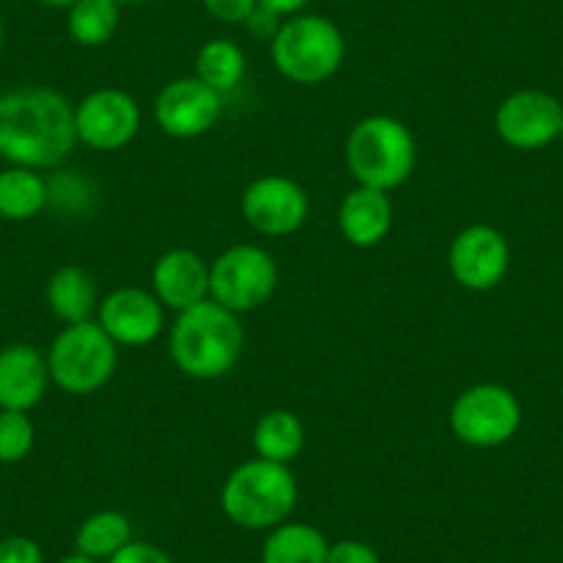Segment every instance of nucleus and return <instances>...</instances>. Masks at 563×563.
<instances>
[{
    "mask_svg": "<svg viewBox=\"0 0 563 563\" xmlns=\"http://www.w3.org/2000/svg\"><path fill=\"white\" fill-rule=\"evenodd\" d=\"M78 144L75 106L51 86L0 95V158L9 166L53 169Z\"/></svg>",
    "mask_w": 563,
    "mask_h": 563,
    "instance_id": "f257e3e1",
    "label": "nucleus"
},
{
    "mask_svg": "<svg viewBox=\"0 0 563 563\" xmlns=\"http://www.w3.org/2000/svg\"><path fill=\"white\" fill-rule=\"evenodd\" d=\"M243 351V327L227 307L205 299L177 312L169 354L186 376L213 382L238 365Z\"/></svg>",
    "mask_w": 563,
    "mask_h": 563,
    "instance_id": "f03ea898",
    "label": "nucleus"
},
{
    "mask_svg": "<svg viewBox=\"0 0 563 563\" xmlns=\"http://www.w3.org/2000/svg\"><path fill=\"white\" fill-rule=\"evenodd\" d=\"M299 503V484L288 464L252 459L227 475L221 486V508L227 519L243 530H274L288 522Z\"/></svg>",
    "mask_w": 563,
    "mask_h": 563,
    "instance_id": "7ed1b4c3",
    "label": "nucleus"
},
{
    "mask_svg": "<svg viewBox=\"0 0 563 563\" xmlns=\"http://www.w3.org/2000/svg\"><path fill=\"white\" fill-rule=\"evenodd\" d=\"M345 164L356 186L393 191L404 186L417 164V141L400 119L376 113L351 128Z\"/></svg>",
    "mask_w": 563,
    "mask_h": 563,
    "instance_id": "20e7f679",
    "label": "nucleus"
},
{
    "mask_svg": "<svg viewBox=\"0 0 563 563\" xmlns=\"http://www.w3.org/2000/svg\"><path fill=\"white\" fill-rule=\"evenodd\" d=\"M271 62L290 84H327L345 62V36L323 14H294L271 40Z\"/></svg>",
    "mask_w": 563,
    "mask_h": 563,
    "instance_id": "39448f33",
    "label": "nucleus"
},
{
    "mask_svg": "<svg viewBox=\"0 0 563 563\" xmlns=\"http://www.w3.org/2000/svg\"><path fill=\"white\" fill-rule=\"evenodd\" d=\"M51 382L69 395H91L106 387L119 365V349L97 321L69 323L47 351Z\"/></svg>",
    "mask_w": 563,
    "mask_h": 563,
    "instance_id": "423d86ee",
    "label": "nucleus"
},
{
    "mask_svg": "<svg viewBox=\"0 0 563 563\" xmlns=\"http://www.w3.org/2000/svg\"><path fill=\"white\" fill-rule=\"evenodd\" d=\"M279 285V265L265 249L238 243L210 265V299L235 316L268 305Z\"/></svg>",
    "mask_w": 563,
    "mask_h": 563,
    "instance_id": "0eeeda50",
    "label": "nucleus"
},
{
    "mask_svg": "<svg viewBox=\"0 0 563 563\" xmlns=\"http://www.w3.org/2000/svg\"><path fill=\"white\" fill-rule=\"evenodd\" d=\"M522 426L519 398L503 384H475L451 406V431L470 448H500Z\"/></svg>",
    "mask_w": 563,
    "mask_h": 563,
    "instance_id": "6e6552de",
    "label": "nucleus"
},
{
    "mask_svg": "<svg viewBox=\"0 0 563 563\" xmlns=\"http://www.w3.org/2000/svg\"><path fill=\"white\" fill-rule=\"evenodd\" d=\"M141 106L122 89H97L75 106L78 141L97 153H117L139 135Z\"/></svg>",
    "mask_w": 563,
    "mask_h": 563,
    "instance_id": "1a4fd4ad",
    "label": "nucleus"
},
{
    "mask_svg": "<svg viewBox=\"0 0 563 563\" xmlns=\"http://www.w3.org/2000/svg\"><path fill=\"white\" fill-rule=\"evenodd\" d=\"M241 213L254 232L265 238L294 235L310 216L307 191L290 177L265 175L249 183L241 197Z\"/></svg>",
    "mask_w": 563,
    "mask_h": 563,
    "instance_id": "9d476101",
    "label": "nucleus"
},
{
    "mask_svg": "<svg viewBox=\"0 0 563 563\" xmlns=\"http://www.w3.org/2000/svg\"><path fill=\"white\" fill-rule=\"evenodd\" d=\"M563 106L558 97L541 89H522L508 95L495 113V130L508 147L541 150L561 139Z\"/></svg>",
    "mask_w": 563,
    "mask_h": 563,
    "instance_id": "9b49d317",
    "label": "nucleus"
},
{
    "mask_svg": "<svg viewBox=\"0 0 563 563\" xmlns=\"http://www.w3.org/2000/svg\"><path fill=\"white\" fill-rule=\"evenodd\" d=\"M511 249L500 230L489 224H473L453 238L448 249V268L462 288L486 294L497 288L508 274Z\"/></svg>",
    "mask_w": 563,
    "mask_h": 563,
    "instance_id": "f8f14e48",
    "label": "nucleus"
},
{
    "mask_svg": "<svg viewBox=\"0 0 563 563\" xmlns=\"http://www.w3.org/2000/svg\"><path fill=\"white\" fill-rule=\"evenodd\" d=\"M219 117L221 95L197 75L166 84L155 100V122L172 139H199L216 128Z\"/></svg>",
    "mask_w": 563,
    "mask_h": 563,
    "instance_id": "ddd939ff",
    "label": "nucleus"
},
{
    "mask_svg": "<svg viewBox=\"0 0 563 563\" xmlns=\"http://www.w3.org/2000/svg\"><path fill=\"white\" fill-rule=\"evenodd\" d=\"M166 307L144 288H117L97 307V323L117 345L141 349L161 338Z\"/></svg>",
    "mask_w": 563,
    "mask_h": 563,
    "instance_id": "4468645a",
    "label": "nucleus"
},
{
    "mask_svg": "<svg viewBox=\"0 0 563 563\" xmlns=\"http://www.w3.org/2000/svg\"><path fill=\"white\" fill-rule=\"evenodd\" d=\"M153 294L166 310H188L210 299V265L191 249H169L153 265Z\"/></svg>",
    "mask_w": 563,
    "mask_h": 563,
    "instance_id": "2eb2a0df",
    "label": "nucleus"
},
{
    "mask_svg": "<svg viewBox=\"0 0 563 563\" xmlns=\"http://www.w3.org/2000/svg\"><path fill=\"white\" fill-rule=\"evenodd\" d=\"M47 356L31 343L0 349V409L31 411L47 393Z\"/></svg>",
    "mask_w": 563,
    "mask_h": 563,
    "instance_id": "dca6fc26",
    "label": "nucleus"
},
{
    "mask_svg": "<svg viewBox=\"0 0 563 563\" xmlns=\"http://www.w3.org/2000/svg\"><path fill=\"white\" fill-rule=\"evenodd\" d=\"M340 235L356 249H373L393 230V199L378 188L356 186L343 197L338 210Z\"/></svg>",
    "mask_w": 563,
    "mask_h": 563,
    "instance_id": "f3484780",
    "label": "nucleus"
},
{
    "mask_svg": "<svg viewBox=\"0 0 563 563\" xmlns=\"http://www.w3.org/2000/svg\"><path fill=\"white\" fill-rule=\"evenodd\" d=\"M47 307L67 327L91 321L100 299H97V285L89 271H84L80 265H62L47 279Z\"/></svg>",
    "mask_w": 563,
    "mask_h": 563,
    "instance_id": "a211bd4d",
    "label": "nucleus"
},
{
    "mask_svg": "<svg viewBox=\"0 0 563 563\" xmlns=\"http://www.w3.org/2000/svg\"><path fill=\"white\" fill-rule=\"evenodd\" d=\"M254 451L260 459L276 464H290L307 445V429L301 417L290 409H271L254 426Z\"/></svg>",
    "mask_w": 563,
    "mask_h": 563,
    "instance_id": "6ab92c4d",
    "label": "nucleus"
},
{
    "mask_svg": "<svg viewBox=\"0 0 563 563\" xmlns=\"http://www.w3.org/2000/svg\"><path fill=\"white\" fill-rule=\"evenodd\" d=\"M329 541L316 525L282 522L268 530L260 550L263 563H327Z\"/></svg>",
    "mask_w": 563,
    "mask_h": 563,
    "instance_id": "aec40b11",
    "label": "nucleus"
},
{
    "mask_svg": "<svg viewBox=\"0 0 563 563\" xmlns=\"http://www.w3.org/2000/svg\"><path fill=\"white\" fill-rule=\"evenodd\" d=\"M51 205V186L36 169L7 166L0 172V219L31 221Z\"/></svg>",
    "mask_w": 563,
    "mask_h": 563,
    "instance_id": "412c9836",
    "label": "nucleus"
},
{
    "mask_svg": "<svg viewBox=\"0 0 563 563\" xmlns=\"http://www.w3.org/2000/svg\"><path fill=\"white\" fill-rule=\"evenodd\" d=\"M130 541H133V525L122 511H97L75 530V552L100 563L111 561Z\"/></svg>",
    "mask_w": 563,
    "mask_h": 563,
    "instance_id": "4be33fe9",
    "label": "nucleus"
},
{
    "mask_svg": "<svg viewBox=\"0 0 563 563\" xmlns=\"http://www.w3.org/2000/svg\"><path fill=\"white\" fill-rule=\"evenodd\" d=\"M246 75V56L232 40H210L197 53V78L210 89L227 95Z\"/></svg>",
    "mask_w": 563,
    "mask_h": 563,
    "instance_id": "5701e85b",
    "label": "nucleus"
},
{
    "mask_svg": "<svg viewBox=\"0 0 563 563\" xmlns=\"http://www.w3.org/2000/svg\"><path fill=\"white\" fill-rule=\"evenodd\" d=\"M119 3L113 0H78L67 14V31L78 45L102 47L119 29Z\"/></svg>",
    "mask_w": 563,
    "mask_h": 563,
    "instance_id": "b1692460",
    "label": "nucleus"
},
{
    "mask_svg": "<svg viewBox=\"0 0 563 563\" xmlns=\"http://www.w3.org/2000/svg\"><path fill=\"white\" fill-rule=\"evenodd\" d=\"M34 442L36 429L29 411L0 409V464H20L29 459Z\"/></svg>",
    "mask_w": 563,
    "mask_h": 563,
    "instance_id": "393cba45",
    "label": "nucleus"
},
{
    "mask_svg": "<svg viewBox=\"0 0 563 563\" xmlns=\"http://www.w3.org/2000/svg\"><path fill=\"white\" fill-rule=\"evenodd\" d=\"M0 563H45V552L29 536H7L0 539Z\"/></svg>",
    "mask_w": 563,
    "mask_h": 563,
    "instance_id": "a878e982",
    "label": "nucleus"
},
{
    "mask_svg": "<svg viewBox=\"0 0 563 563\" xmlns=\"http://www.w3.org/2000/svg\"><path fill=\"white\" fill-rule=\"evenodd\" d=\"M327 563H382V558L367 541L343 539L329 544Z\"/></svg>",
    "mask_w": 563,
    "mask_h": 563,
    "instance_id": "bb28decb",
    "label": "nucleus"
},
{
    "mask_svg": "<svg viewBox=\"0 0 563 563\" xmlns=\"http://www.w3.org/2000/svg\"><path fill=\"white\" fill-rule=\"evenodd\" d=\"M202 7L205 12H208L213 20H219V23L243 25L249 14L257 9V0H202Z\"/></svg>",
    "mask_w": 563,
    "mask_h": 563,
    "instance_id": "cd10ccee",
    "label": "nucleus"
},
{
    "mask_svg": "<svg viewBox=\"0 0 563 563\" xmlns=\"http://www.w3.org/2000/svg\"><path fill=\"white\" fill-rule=\"evenodd\" d=\"M108 563H175L161 547L150 541H130Z\"/></svg>",
    "mask_w": 563,
    "mask_h": 563,
    "instance_id": "c85d7f7f",
    "label": "nucleus"
},
{
    "mask_svg": "<svg viewBox=\"0 0 563 563\" xmlns=\"http://www.w3.org/2000/svg\"><path fill=\"white\" fill-rule=\"evenodd\" d=\"M282 23H285V20H282L279 14H274L271 9L260 7V3H257V9L249 14L246 23H243V25H246V31L254 36V40H268L271 42L276 36V31L282 29Z\"/></svg>",
    "mask_w": 563,
    "mask_h": 563,
    "instance_id": "c756f323",
    "label": "nucleus"
},
{
    "mask_svg": "<svg viewBox=\"0 0 563 563\" xmlns=\"http://www.w3.org/2000/svg\"><path fill=\"white\" fill-rule=\"evenodd\" d=\"M260 7L271 9L279 18H294V14H301V9L310 3V0H257Z\"/></svg>",
    "mask_w": 563,
    "mask_h": 563,
    "instance_id": "7c9ffc66",
    "label": "nucleus"
},
{
    "mask_svg": "<svg viewBox=\"0 0 563 563\" xmlns=\"http://www.w3.org/2000/svg\"><path fill=\"white\" fill-rule=\"evenodd\" d=\"M36 3H42V7H47V9H73L75 3H78V0H36Z\"/></svg>",
    "mask_w": 563,
    "mask_h": 563,
    "instance_id": "2f4dec72",
    "label": "nucleus"
},
{
    "mask_svg": "<svg viewBox=\"0 0 563 563\" xmlns=\"http://www.w3.org/2000/svg\"><path fill=\"white\" fill-rule=\"evenodd\" d=\"M58 563H100V561H91V558H86V555H80V552H75V555L62 558V561H58Z\"/></svg>",
    "mask_w": 563,
    "mask_h": 563,
    "instance_id": "473e14b6",
    "label": "nucleus"
},
{
    "mask_svg": "<svg viewBox=\"0 0 563 563\" xmlns=\"http://www.w3.org/2000/svg\"><path fill=\"white\" fill-rule=\"evenodd\" d=\"M119 7H141V3H153V0H113Z\"/></svg>",
    "mask_w": 563,
    "mask_h": 563,
    "instance_id": "72a5a7b5",
    "label": "nucleus"
},
{
    "mask_svg": "<svg viewBox=\"0 0 563 563\" xmlns=\"http://www.w3.org/2000/svg\"><path fill=\"white\" fill-rule=\"evenodd\" d=\"M0 47H3V23H0Z\"/></svg>",
    "mask_w": 563,
    "mask_h": 563,
    "instance_id": "f704fd0d",
    "label": "nucleus"
},
{
    "mask_svg": "<svg viewBox=\"0 0 563 563\" xmlns=\"http://www.w3.org/2000/svg\"><path fill=\"white\" fill-rule=\"evenodd\" d=\"M561 141H563V128H561Z\"/></svg>",
    "mask_w": 563,
    "mask_h": 563,
    "instance_id": "c9c22d12",
    "label": "nucleus"
}]
</instances>
